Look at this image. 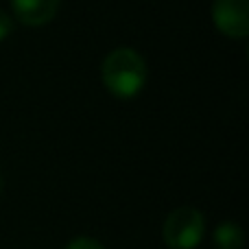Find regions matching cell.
I'll list each match as a JSON object with an SVG mask.
<instances>
[{
  "label": "cell",
  "mask_w": 249,
  "mask_h": 249,
  "mask_svg": "<svg viewBox=\"0 0 249 249\" xmlns=\"http://www.w3.org/2000/svg\"><path fill=\"white\" fill-rule=\"evenodd\" d=\"M103 86L116 99L129 101L142 92L146 83V64L133 48H116L103 61L101 68Z\"/></svg>",
  "instance_id": "obj_1"
},
{
  "label": "cell",
  "mask_w": 249,
  "mask_h": 249,
  "mask_svg": "<svg viewBox=\"0 0 249 249\" xmlns=\"http://www.w3.org/2000/svg\"><path fill=\"white\" fill-rule=\"evenodd\" d=\"M206 232V221L197 208H177L166 216L162 236L171 249H195Z\"/></svg>",
  "instance_id": "obj_2"
},
{
  "label": "cell",
  "mask_w": 249,
  "mask_h": 249,
  "mask_svg": "<svg viewBox=\"0 0 249 249\" xmlns=\"http://www.w3.org/2000/svg\"><path fill=\"white\" fill-rule=\"evenodd\" d=\"M212 22L223 35L243 39L249 35V0H214Z\"/></svg>",
  "instance_id": "obj_3"
},
{
  "label": "cell",
  "mask_w": 249,
  "mask_h": 249,
  "mask_svg": "<svg viewBox=\"0 0 249 249\" xmlns=\"http://www.w3.org/2000/svg\"><path fill=\"white\" fill-rule=\"evenodd\" d=\"M11 9L24 26H42L57 16L59 0H11Z\"/></svg>",
  "instance_id": "obj_4"
},
{
  "label": "cell",
  "mask_w": 249,
  "mask_h": 249,
  "mask_svg": "<svg viewBox=\"0 0 249 249\" xmlns=\"http://www.w3.org/2000/svg\"><path fill=\"white\" fill-rule=\"evenodd\" d=\"M214 245L219 249H243V245H245L243 228L234 221H223L214 230Z\"/></svg>",
  "instance_id": "obj_5"
},
{
  "label": "cell",
  "mask_w": 249,
  "mask_h": 249,
  "mask_svg": "<svg viewBox=\"0 0 249 249\" xmlns=\"http://www.w3.org/2000/svg\"><path fill=\"white\" fill-rule=\"evenodd\" d=\"M66 249H105V247L90 236H79V238H72V241L66 245Z\"/></svg>",
  "instance_id": "obj_6"
},
{
  "label": "cell",
  "mask_w": 249,
  "mask_h": 249,
  "mask_svg": "<svg viewBox=\"0 0 249 249\" xmlns=\"http://www.w3.org/2000/svg\"><path fill=\"white\" fill-rule=\"evenodd\" d=\"M11 31H13V20L0 9V42L7 39L9 35H11Z\"/></svg>",
  "instance_id": "obj_7"
},
{
  "label": "cell",
  "mask_w": 249,
  "mask_h": 249,
  "mask_svg": "<svg viewBox=\"0 0 249 249\" xmlns=\"http://www.w3.org/2000/svg\"><path fill=\"white\" fill-rule=\"evenodd\" d=\"M0 186H2V179H0Z\"/></svg>",
  "instance_id": "obj_8"
}]
</instances>
